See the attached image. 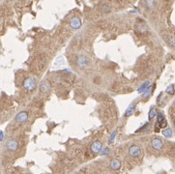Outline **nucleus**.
<instances>
[{
    "label": "nucleus",
    "instance_id": "obj_1",
    "mask_svg": "<svg viewBox=\"0 0 175 174\" xmlns=\"http://www.w3.org/2000/svg\"><path fill=\"white\" fill-rule=\"evenodd\" d=\"M37 85V81L34 77H27L23 81V88L27 91H32L35 89Z\"/></svg>",
    "mask_w": 175,
    "mask_h": 174
},
{
    "label": "nucleus",
    "instance_id": "obj_2",
    "mask_svg": "<svg viewBox=\"0 0 175 174\" xmlns=\"http://www.w3.org/2000/svg\"><path fill=\"white\" fill-rule=\"evenodd\" d=\"M141 148L140 146L136 145V144H133L130 146V148H129V155L131 156L133 158H139V156H141Z\"/></svg>",
    "mask_w": 175,
    "mask_h": 174
},
{
    "label": "nucleus",
    "instance_id": "obj_3",
    "mask_svg": "<svg viewBox=\"0 0 175 174\" xmlns=\"http://www.w3.org/2000/svg\"><path fill=\"white\" fill-rule=\"evenodd\" d=\"M69 24L73 29H79L81 26V20L79 17H73L69 21Z\"/></svg>",
    "mask_w": 175,
    "mask_h": 174
},
{
    "label": "nucleus",
    "instance_id": "obj_4",
    "mask_svg": "<svg viewBox=\"0 0 175 174\" xmlns=\"http://www.w3.org/2000/svg\"><path fill=\"white\" fill-rule=\"evenodd\" d=\"M27 119H28V112L24 111V110L18 112L15 117V120L17 123H24Z\"/></svg>",
    "mask_w": 175,
    "mask_h": 174
},
{
    "label": "nucleus",
    "instance_id": "obj_5",
    "mask_svg": "<svg viewBox=\"0 0 175 174\" xmlns=\"http://www.w3.org/2000/svg\"><path fill=\"white\" fill-rule=\"evenodd\" d=\"M6 148L11 152H15L18 148V142L16 139H9L6 143Z\"/></svg>",
    "mask_w": 175,
    "mask_h": 174
},
{
    "label": "nucleus",
    "instance_id": "obj_6",
    "mask_svg": "<svg viewBox=\"0 0 175 174\" xmlns=\"http://www.w3.org/2000/svg\"><path fill=\"white\" fill-rule=\"evenodd\" d=\"M90 148H91V151L94 154H98V153L101 152V151H102V149H103V144H102V142H101V141L96 140V141H94V142L91 144V147Z\"/></svg>",
    "mask_w": 175,
    "mask_h": 174
},
{
    "label": "nucleus",
    "instance_id": "obj_7",
    "mask_svg": "<svg viewBox=\"0 0 175 174\" xmlns=\"http://www.w3.org/2000/svg\"><path fill=\"white\" fill-rule=\"evenodd\" d=\"M151 147L154 150H162L164 147V142L160 138H153L151 141Z\"/></svg>",
    "mask_w": 175,
    "mask_h": 174
},
{
    "label": "nucleus",
    "instance_id": "obj_8",
    "mask_svg": "<svg viewBox=\"0 0 175 174\" xmlns=\"http://www.w3.org/2000/svg\"><path fill=\"white\" fill-rule=\"evenodd\" d=\"M109 167L112 169V170H118L121 167V162L120 160L118 159H113L109 163Z\"/></svg>",
    "mask_w": 175,
    "mask_h": 174
},
{
    "label": "nucleus",
    "instance_id": "obj_9",
    "mask_svg": "<svg viewBox=\"0 0 175 174\" xmlns=\"http://www.w3.org/2000/svg\"><path fill=\"white\" fill-rule=\"evenodd\" d=\"M77 66L80 68H85L87 65H88V59L85 56H80L77 60Z\"/></svg>",
    "mask_w": 175,
    "mask_h": 174
},
{
    "label": "nucleus",
    "instance_id": "obj_10",
    "mask_svg": "<svg viewBox=\"0 0 175 174\" xmlns=\"http://www.w3.org/2000/svg\"><path fill=\"white\" fill-rule=\"evenodd\" d=\"M48 90H49V85L48 84V81L44 80L42 82V84H41V91L44 93H47V92H48Z\"/></svg>",
    "mask_w": 175,
    "mask_h": 174
},
{
    "label": "nucleus",
    "instance_id": "obj_11",
    "mask_svg": "<svg viewBox=\"0 0 175 174\" xmlns=\"http://www.w3.org/2000/svg\"><path fill=\"white\" fill-rule=\"evenodd\" d=\"M163 135L165 136V137H170L172 136V130L170 129V128H167V129H165L163 131Z\"/></svg>",
    "mask_w": 175,
    "mask_h": 174
},
{
    "label": "nucleus",
    "instance_id": "obj_12",
    "mask_svg": "<svg viewBox=\"0 0 175 174\" xmlns=\"http://www.w3.org/2000/svg\"><path fill=\"white\" fill-rule=\"evenodd\" d=\"M164 122H165V121H164V115H163L162 113H159V114H158V123L160 124L161 127H164Z\"/></svg>",
    "mask_w": 175,
    "mask_h": 174
},
{
    "label": "nucleus",
    "instance_id": "obj_13",
    "mask_svg": "<svg viewBox=\"0 0 175 174\" xmlns=\"http://www.w3.org/2000/svg\"><path fill=\"white\" fill-rule=\"evenodd\" d=\"M165 92H167V94H174V86L173 85H169L167 88V90H165Z\"/></svg>",
    "mask_w": 175,
    "mask_h": 174
},
{
    "label": "nucleus",
    "instance_id": "obj_14",
    "mask_svg": "<svg viewBox=\"0 0 175 174\" xmlns=\"http://www.w3.org/2000/svg\"><path fill=\"white\" fill-rule=\"evenodd\" d=\"M103 11L104 12H109V11H111V6L108 5V4H104V5H103Z\"/></svg>",
    "mask_w": 175,
    "mask_h": 174
},
{
    "label": "nucleus",
    "instance_id": "obj_15",
    "mask_svg": "<svg viewBox=\"0 0 175 174\" xmlns=\"http://www.w3.org/2000/svg\"><path fill=\"white\" fill-rule=\"evenodd\" d=\"M156 115V111H155V109L154 108H151V110L149 112V119L151 120V119H153Z\"/></svg>",
    "mask_w": 175,
    "mask_h": 174
},
{
    "label": "nucleus",
    "instance_id": "obj_16",
    "mask_svg": "<svg viewBox=\"0 0 175 174\" xmlns=\"http://www.w3.org/2000/svg\"><path fill=\"white\" fill-rule=\"evenodd\" d=\"M174 127H175V121H174Z\"/></svg>",
    "mask_w": 175,
    "mask_h": 174
}]
</instances>
